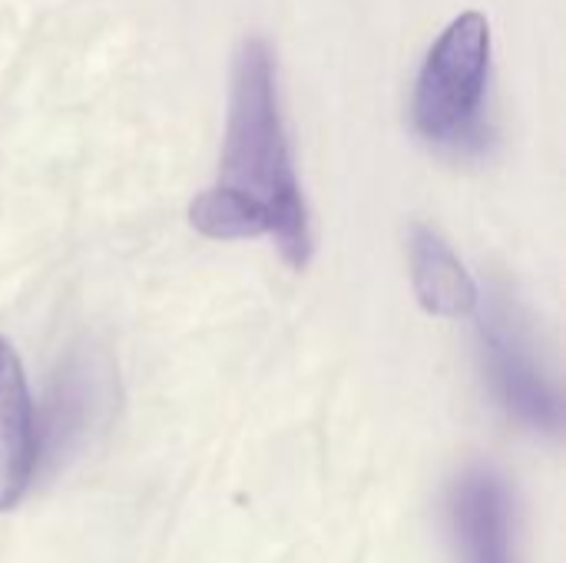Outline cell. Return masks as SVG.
Returning a JSON list of instances; mask_svg holds the SVG:
<instances>
[{"label": "cell", "instance_id": "cell-1", "mask_svg": "<svg viewBox=\"0 0 566 563\" xmlns=\"http://www.w3.org/2000/svg\"><path fill=\"white\" fill-rule=\"evenodd\" d=\"M189 222L206 239H269L292 269L312 262V216L292 159L275 56L262 37L235 50L219 173L192 199Z\"/></svg>", "mask_w": 566, "mask_h": 563}, {"label": "cell", "instance_id": "cell-2", "mask_svg": "<svg viewBox=\"0 0 566 563\" xmlns=\"http://www.w3.org/2000/svg\"><path fill=\"white\" fill-rule=\"evenodd\" d=\"M491 23L481 10L458 13L424 53L411 93L415 133L441 153L471 156L488 146Z\"/></svg>", "mask_w": 566, "mask_h": 563}, {"label": "cell", "instance_id": "cell-3", "mask_svg": "<svg viewBox=\"0 0 566 563\" xmlns=\"http://www.w3.org/2000/svg\"><path fill=\"white\" fill-rule=\"evenodd\" d=\"M478 352L504 415L534 435L557 438L564 428L560 392L541 365L527 325L504 295L478 305Z\"/></svg>", "mask_w": 566, "mask_h": 563}, {"label": "cell", "instance_id": "cell-4", "mask_svg": "<svg viewBox=\"0 0 566 563\" xmlns=\"http://www.w3.org/2000/svg\"><path fill=\"white\" fill-rule=\"evenodd\" d=\"M116 402L113 368L99 355L73 352L56 372L43 415L36 411V468H60L96 428L106 425Z\"/></svg>", "mask_w": 566, "mask_h": 563}, {"label": "cell", "instance_id": "cell-5", "mask_svg": "<svg viewBox=\"0 0 566 563\" xmlns=\"http://www.w3.org/2000/svg\"><path fill=\"white\" fill-rule=\"evenodd\" d=\"M444 521L461 563H517V511L494 468H468L451 481Z\"/></svg>", "mask_w": 566, "mask_h": 563}, {"label": "cell", "instance_id": "cell-6", "mask_svg": "<svg viewBox=\"0 0 566 563\" xmlns=\"http://www.w3.org/2000/svg\"><path fill=\"white\" fill-rule=\"evenodd\" d=\"M36 471V408L13 345L0 338V511L23 501Z\"/></svg>", "mask_w": 566, "mask_h": 563}, {"label": "cell", "instance_id": "cell-7", "mask_svg": "<svg viewBox=\"0 0 566 563\" xmlns=\"http://www.w3.org/2000/svg\"><path fill=\"white\" fill-rule=\"evenodd\" d=\"M408 265H411V285L428 315L438 319H464L474 315L481 305V289L471 275V269L461 262V256L451 249V242L431 229L415 226L408 236Z\"/></svg>", "mask_w": 566, "mask_h": 563}]
</instances>
